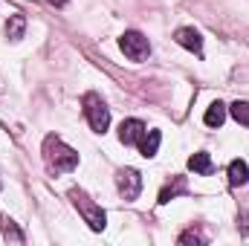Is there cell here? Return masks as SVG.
<instances>
[{"mask_svg":"<svg viewBox=\"0 0 249 246\" xmlns=\"http://www.w3.org/2000/svg\"><path fill=\"white\" fill-rule=\"evenodd\" d=\"M249 183V165L244 159H232L229 162V185H247Z\"/></svg>","mask_w":249,"mask_h":246,"instance_id":"obj_12","label":"cell"},{"mask_svg":"<svg viewBox=\"0 0 249 246\" xmlns=\"http://www.w3.org/2000/svg\"><path fill=\"white\" fill-rule=\"evenodd\" d=\"M229 113H232V119L238 124H247L249 127V102H241V99H238V102L229 107Z\"/></svg>","mask_w":249,"mask_h":246,"instance_id":"obj_14","label":"cell"},{"mask_svg":"<svg viewBox=\"0 0 249 246\" xmlns=\"http://www.w3.org/2000/svg\"><path fill=\"white\" fill-rule=\"evenodd\" d=\"M23 32H26V18H23L20 12L9 15V20H6V38H9V41H20Z\"/></svg>","mask_w":249,"mask_h":246,"instance_id":"obj_11","label":"cell"},{"mask_svg":"<svg viewBox=\"0 0 249 246\" xmlns=\"http://www.w3.org/2000/svg\"><path fill=\"white\" fill-rule=\"evenodd\" d=\"M0 188H3V180H0Z\"/></svg>","mask_w":249,"mask_h":246,"instance_id":"obj_19","label":"cell"},{"mask_svg":"<svg viewBox=\"0 0 249 246\" xmlns=\"http://www.w3.org/2000/svg\"><path fill=\"white\" fill-rule=\"evenodd\" d=\"M81 107H84V116H87V122H90V127L96 133L107 130V124H110V107H107V102L99 93H84Z\"/></svg>","mask_w":249,"mask_h":246,"instance_id":"obj_3","label":"cell"},{"mask_svg":"<svg viewBox=\"0 0 249 246\" xmlns=\"http://www.w3.org/2000/svg\"><path fill=\"white\" fill-rule=\"evenodd\" d=\"M188 168H191L194 174H200V177H209V174L214 171V162H212V157H209L206 151H197V154L188 157Z\"/></svg>","mask_w":249,"mask_h":246,"instance_id":"obj_10","label":"cell"},{"mask_svg":"<svg viewBox=\"0 0 249 246\" xmlns=\"http://www.w3.org/2000/svg\"><path fill=\"white\" fill-rule=\"evenodd\" d=\"M186 191H188L186 177H171V183H168V185H162V191H160V206L171 203L174 197H180V194H186Z\"/></svg>","mask_w":249,"mask_h":246,"instance_id":"obj_9","label":"cell"},{"mask_svg":"<svg viewBox=\"0 0 249 246\" xmlns=\"http://www.w3.org/2000/svg\"><path fill=\"white\" fill-rule=\"evenodd\" d=\"M119 47H122V53L130 58V61H145V58L151 55V44H148V38H145L142 32H136V29L122 32Z\"/></svg>","mask_w":249,"mask_h":246,"instance_id":"obj_4","label":"cell"},{"mask_svg":"<svg viewBox=\"0 0 249 246\" xmlns=\"http://www.w3.org/2000/svg\"><path fill=\"white\" fill-rule=\"evenodd\" d=\"M44 159H47V168L55 171V174L72 171L78 165V154L70 145H64L58 136H47L44 139Z\"/></svg>","mask_w":249,"mask_h":246,"instance_id":"obj_1","label":"cell"},{"mask_svg":"<svg viewBox=\"0 0 249 246\" xmlns=\"http://www.w3.org/2000/svg\"><path fill=\"white\" fill-rule=\"evenodd\" d=\"M145 130H148V127H145L142 119H124V122L119 124V142H122V145H136Z\"/></svg>","mask_w":249,"mask_h":246,"instance_id":"obj_7","label":"cell"},{"mask_svg":"<svg viewBox=\"0 0 249 246\" xmlns=\"http://www.w3.org/2000/svg\"><path fill=\"white\" fill-rule=\"evenodd\" d=\"M116 191L124 200H136L142 191V174L136 168H119L116 171Z\"/></svg>","mask_w":249,"mask_h":246,"instance_id":"obj_5","label":"cell"},{"mask_svg":"<svg viewBox=\"0 0 249 246\" xmlns=\"http://www.w3.org/2000/svg\"><path fill=\"white\" fill-rule=\"evenodd\" d=\"M174 41H177L183 50L194 53V55H200V53H203V35H200L197 29H191V26L177 29V32H174Z\"/></svg>","mask_w":249,"mask_h":246,"instance_id":"obj_6","label":"cell"},{"mask_svg":"<svg viewBox=\"0 0 249 246\" xmlns=\"http://www.w3.org/2000/svg\"><path fill=\"white\" fill-rule=\"evenodd\" d=\"M238 232H241L244 238H249V211H241V214H238Z\"/></svg>","mask_w":249,"mask_h":246,"instance_id":"obj_17","label":"cell"},{"mask_svg":"<svg viewBox=\"0 0 249 246\" xmlns=\"http://www.w3.org/2000/svg\"><path fill=\"white\" fill-rule=\"evenodd\" d=\"M160 142H162V133H160V130H145V133L139 136L136 148H139V154H142L145 159H151V157H157V151H160Z\"/></svg>","mask_w":249,"mask_h":246,"instance_id":"obj_8","label":"cell"},{"mask_svg":"<svg viewBox=\"0 0 249 246\" xmlns=\"http://www.w3.org/2000/svg\"><path fill=\"white\" fill-rule=\"evenodd\" d=\"M70 200H72V206L81 211L84 223H87L93 232H102V229L107 226V214H105V209L96 206V203L87 197V191H81V188H70Z\"/></svg>","mask_w":249,"mask_h":246,"instance_id":"obj_2","label":"cell"},{"mask_svg":"<svg viewBox=\"0 0 249 246\" xmlns=\"http://www.w3.org/2000/svg\"><path fill=\"white\" fill-rule=\"evenodd\" d=\"M50 3H53V6H64V0H50Z\"/></svg>","mask_w":249,"mask_h":246,"instance_id":"obj_18","label":"cell"},{"mask_svg":"<svg viewBox=\"0 0 249 246\" xmlns=\"http://www.w3.org/2000/svg\"><path fill=\"white\" fill-rule=\"evenodd\" d=\"M3 238H6L9 244H23V241H26V238H23V232H20L12 220H6V223H3Z\"/></svg>","mask_w":249,"mask_h":246,"instance_id":"obj_15","label":"cell"},{"mask_svg":"<svg viewBox=\"0 0 249 246\" xmlns=\"http://www.w3.org/2000/svg\"><path fill=\"white\" fill-rule=\"evenodd\" d=\"M177 244H180V246H188V244H206V235H203V232H197V229H188V232H183V235L177 238Z\"/></svg>","mask_w":249,"mask_h":246,"instance_id":"obj_16","label":"cell"},{"mask_svg":"<svg viewBox=\"0 0 249 246\" xmlns=\"http://www.w3.org/2000/svg\"><path fill=\"white\" fill-rule=\"evenodd\" d=\"M203 122L209 124V127H220V124L226 122V105L223 102H212L209 110H206V116H203Z\"/></svg>","mask_w":249,"mask_h":246,"instance_id":"obj_13","label":"cell"}]
</instances>
